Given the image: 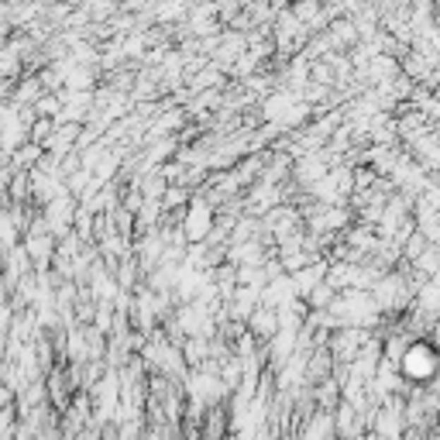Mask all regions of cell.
<instances>
[{
  "instance_id": "6da1fadb",
  "label": "cell",
  "mask_w": 440,
  "mask_h": 440,
  "mask_svg": "<svg viewBox=\"0 0 440 440\" xmlns=\"http://www.w3.org/2000/svg\"><path fill=\"white\" fill-rule=\"evenodd\" d=\"M403 371H406V379H430V371H434V351L427 347V344H413L406 355H403Z\"/></svg>"
},
{
  "instance_id": "7a4b0ae2",
  "label": "cell",
  "mask_w": 440,
  "mask_h": 440,
  "mask_svg": "<svg viewBox=\"0 0 440 440\" xmlns=\"http://www.w3.org/2000/svg\"><path fill=\"white\" fill-rule=\"evenodd\" d=\"M207 231H210V207L203 200H196V203L189 207V213H186V234H189L193 241H200Z\"/></svg>"
}]
</instances>
